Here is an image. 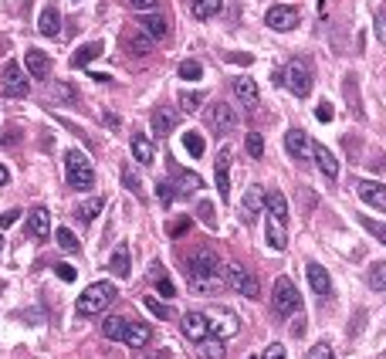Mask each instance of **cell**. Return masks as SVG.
<instances>
[{
  "label": "cell",
  "mask_w": 386,
  "mask_h": 359,
  "mask_svg": "<svg viewBox=\"0 0 386 359\" xmlns=\"http://www.w3.org/2000/svg\"><path fill=\"white\" fill-rule=\"evenodd\" d=\"M156 288L163 292V298H173V295H177V288H173V282H170V278H166L163 271L156 275Z\"/></svg>",
  "instance_id": "bcb514c9"
},
{
  "label": "cell",
  "mask_w": 386,
  "mask_h": 359,
  "mask_svg": "<svg viewBox=\"0 0 386 359\" xmlns=\"http://www.w3.org/2000/svg\"><path fill=\"white\" fill-rule=\"evenodd\" d=\"M200 217H204L207 228H217V221H214V207L207 204V200H200Z\"/></svg>",
  "instance_id": "f5cc1de1"
},
{
  "label": "cell",
  "mask_w": 386,
  "mask_h": 359,
  "mask_svg": "<svg viewBox=\"0 0 386 359\" xmlns=\"http://www.w3.org/2000/svg\"><path fill=\"white\" fill-rule=\"evenodd\" d=\"M173 126H177V112L159 105V109L153 112V132H156V136H170V132H173Z\"/></svg>",
  "instance_id": "4316f807"
},
{
  "label": "cell",
  "mask_w": 386,
  "mask_h": 359,
  "mask_svg": "<svg viewBox=\"0 0 386 359\" xmlns=\"http://www.w3.org/2000/svg\"><path fill=\"white\" fill-rule=\"evenodd\" d=\"M102 210H105V200H102V197H92V200H85V204L75 207V217L81 221V224H92Z\"/></svg>",
  "instance_id": "f546056e"
},
{
  "label": "cell",
  "mask_w": 386,
  "mask_h": 359,
  "mask_svg": "<svg viewBox=\"0 0 386 359\" xmlns=\"http://www.w3.org/2000/svg\"><path fill=\"white\" fill-rule=\"evenodd\" d=\"M132 156H136V163H143V166H150V163L156 159V146L143 136V132L132 136Z\"/></svg>",
  "instance_id": "cb8c5ba5"
},
{
  "label": "cell",
  "mask_w": 386,
  "mask_h": 359,
  "mask_svg": "<svg viewBox=\"0 0 386 359\" xmlns=\"http://www.w3.org/2000/svg\"><path fill=\"white\" fill-rule=\"evenodd\" d=\"M143 305L150 308V312H153L156 319H170V308H166V305H159V302H156L153 295H146V298H143Z\"/></svg>",
  "instance_id": "f6af8a7d"
},
{
  "label": "cell",
  "mask_w": 386,
  "mask_h": 359,
  "mask_svg": "<svg viewBox=\"0 0 386 359\" xmlns=\"http://www.w3.org/2000/svg\"><path fill=\"white\" fill-rule=\"evenodd\" d=\"M129 7L139 10V14H153L156 7H159V0H129Z\"/></svg>",
  "instance_id": "c3c4849f"
},
{
  "label": "cell",
  "mask_w": 386,
  "mask_h": 359,
  "mask_svg": "<svg viewBox=\"0 0 386 359\" xmlns=\"http://www.w3.org/2000/svg\"><path fill=\"white\" fill-rule=\"evenodd\" d=\"M210 319V333L217 329V339H224V335H237L241 329V322H237V315L234 312H224V308H217L214 315H207Z\"/></svg>",
  "instance_id": "9a60e30c"
},
{
  "label": "cell",
  "mask_w": 386,
  "mask_h": 359,
  "mask_svg": "<svg viewBox=\"0 0 386 359\" xmlns=\"http://www.w3.org/2000/svg\"><path fill=\"white\" fill-rule=\"evenodd\" d=\"M237 122H241V115H237L234 105H227V102L207 105V126H210L214 136H227V132H234Z\"/></svg>",
  "instance_id": "5b68a950"
},
{
  "label": "cell",
  "mask_w": 386,
  "mask_h": 359,
  "mask_svg": "<svg viewBox=\"0 0 386 359\" xmlns=\"http://www.w3.org/2000/svg\"><path fill=\"white\" fill-rule=\"evenodd\" d=\"M17 221V210H7V214H0V228H10Z\"/></svg>",
  "instance_id": "9f6ffc18"
},
{
  "label": "cell",
  "mask_w": 386,
  "mask_h": 359,
  "mask_svg": "<svg viewBox=\"0 0 386 359\" xmlns=\"http://www.w3.org/2000/svg\"><path fill=\"white\" fill-rule=\"evenodd\" d=\"M224 285L231 288L234 295H244V298H257V278L241 268V264H224Z\"/></svg>",
  "instance_id": "8992f818"
},
{
  "label": "cell",
  "mask_w": 386,
  "mask_h": 359,
  "mask_svg": "<svg viewBox=\"0 0 386 359\" xmlns=\"http://www.w3.org/2000/svg\"><path fill=\"white\" fill-rule=\"evenodd\" d=\"M183 150L193 156V159H200L207 150V143H204V136L200 132H183Z\"/></svg>",
  "instance_id": "e575fe53"
},
{
  "label": "cell",
  "mask_w": 386,
  "mask_h": 359,
  "mask_svg": "<svg viewBox=\"0 0 386 359\" xmlns=\"http://www.w3.org/2000/svg\"><path fill=\"white\" fill-rule=\"evenodd\" d=\"M200 105H204V95H200V92H180L183 112H200Z\"/></svg>",
  "instance_id": "f35d334b"
},
{
  "label": "cell",
  "mask_w": 386,
  "mask_h": 359,
  "mask_svg": "<svg viewBox=\"0 0 386 359\" xmlns=\"http://www.w3.org/2000/svg\"><path fill=\"white\" fill-rule=\"evenodd\" d=\"M305 359H335V349L329 342H315L309 353H305Z\"/></svg>",
  "instance_id": "b9f144b4"
},
{
  "label": "cell",
  "mask_w": 386,
  "mask_h": 359,
  "mask_svg": "<svg viewBox=\"0 0 386 359\" xmlns=\"http://www.w3.org/2000/svg\"><path fill=\"white\" fill-rule=\"evenodd\" d=\"M0 251H3V234H0Z\"/></svg>",
  "instance_id": "be15d7a7"
},
{
  "label": "cell",
  "mask_w": 386,
  "mask_h": 359,
  "mask_svg": "<svg viewBox=\"0 0 386 359\" xmlns=\"http://www.w3.org/2000/svg\"><path fill=\"white\" fill-rule=\"evenodd\" d=\"M264 237H268V248H271V251H282L284 244H288V234H284V224H278V221H271V217H268V231H264Z\"/></svg>",
  "instance_id": "d6a6232c"
},
{
  "label": "cell",
  "mask_w": 386,
  "mask_h": 359,
  "mask_svg": "<svg viewBox=\"0 0 386 359\" xmlns=\"http://www.w3.org/2000/svg\"><path fill=\"white\" fill-rule=\"evenodd\" d=\"M65 177H68V186H75V190H92V186H95L92 159L81 153V150H68V153H65Z\"/></svg>",
  "instance_id": "7a4b0ae2"
},
{
  "label": "cell",
  "mask_w": 386,
  "mask_h": 359,
  "mask_svg": "<svg viewBox=\"0 0 386 359\" xmlns=\"http://www.w3.org/2000/svg\"><path fill=\"white\" fill-rule=\"evenodd\" d=\"M271 308H275L282 319L302 308V295H298V288L291 285V278H275V288H271Z\"/></svg>",
  "instance_id": "277c9868"
},
{
  "label": "cell",
  "mask_w": 386,
  "mask_h": 359,
  "mask_svg": "<svg viewBox=\"0 0 386 359\" xmlns=\"http://www.w3.org/2000/svg\"><path fill=\"white\" fill-rule=\"evenodd\" d=\"M315 115H319V122H329V119H332V109H329V102L319 105V112H315Z\"/></svg>",
  "instance_id": "11a10c76"
},
{
  "label": "cell",
  "mask_w": 386,
  "mask_h": 359,
  "mask_svg": "<svg viewBox=\"0 0 386 359\" xmlns=\"http://www.w3.org/2000/svg\"><path fill=\"white\" fill-rule=\"evenodd\" d=\"M27 234L38 237V241H45V237L51 234V214H48L45 207H34V210L27 214Z\"/></svg>",
  "instance_id": "5bb4252c"
},
{
  "label": "cell",
  "mask_w": 386,
  "mask_h": 359,
  "mask_svg": "<svg viewBox=\"0 0 386 359\" xmlns=\"http://www.w3.org/2000/svg\"><path fill=\"white\" fill-rule=\"evenodd\" d=\"M159 197H163V204H170V200H173V190H170V183H159Z\"/></svg>",
  "instance_id": "6f0895ef"
},
{
  "label": "cell",
  "mask_w": 386,
  "mask_h": 359,
  "mask_svg": "<svg viewBox=\"0 0 386 359\" xmlns=\"http://www.w3.org/2000/svg\"><path fill=\"white\" fill-rule=\"evenodd\" d=\"M360 224L366 228V231L373 234L380 244H386V224H376V221H369V217H360Z\"/></svg>",
  "instance_id": "7bdbcfd3"
},
{
  "label": "cell",
  "mask_w": 386,
  "mask_h": 359,
  "mask_svg": "<svg viewBox=\"0 0 386 359\" xmlns=\"http://www.w3.org/2000/svg\"><path fill=\"white\" fill-rule=\"evenodd\" d=\"M204 75V68H200V61H193V58H186L180 65V78H186V81H197V78Z\"/></svg>",
  "instance_id": "ab89813d"
},
{
  "label": "cell",
  "mask_w": 386,
  "mask_h": 359,
  "mask_svg": "<svg viewBox=\"0 0 386 359\" xmlns=\"http://www.w3.org/2000/svg\"><path fill=\"white\" fill-rule=\"evenodd\" d=\"M275 81H278V85L284 81V85H288V88H291V92L298 95V99H305V95L312 92L309 65H305L302 58H291V61L284 65V72H278V75H275Z\"/></svg>",
  "instance_id": "3957f363"
},
{
  "label": "cell",
  "mask_w": 386,
  "mask_h": 359,
  "mask_svg": "<svg viewBox=\"0 0 386 359\" xmlns=\"http://www.w3.org/2000/svg\"><path fill=\"white\" fill-rule=\"evenodd\" d=\"M126 322H129V319H119V315L105 319V322H102V335H105V339H112V342H122V335H126Z\"/></svg>",
  "instance_id": "836d02e7"
},
{
  "label": "cell",
  "mask_w": 386,
  "mask_h": 359,
  "mask_svg": "<svg viewBox=\"0 0 386 359\" xmlns=\"http://www.w3.org/2000/svg\"><path fill=\"white\" fill-rule=\"evenodd\" d=\"M190 288L197 292V295H220L227 285H224V268H220V275H204V278H190Z\"/></svg>",
  "instance_id": "44dd1931"
},
{
  "label": "cell",
  "mask_w": 386,
  "mask_h": 359,
  "mask_svg": "<svg viewBox=\"0 0 386 359\" xmlns=\"http://www.w3.org/2000/svg\"><path fill=\"white\" fill-rule=\"evenodd\" d=\"M108 271L115 275V278H129L132 275V257H129V244H119L112 257H108Z\"/></svg>",
  "instance_id": "ffe728a7"
},
{
  "label": "cell",
  "mask_w": 386,
  "mask_h": 359,
  "mask_svg": "<svg viewBox=\"0 0 386 359\" xmlns=\"http://www.w3.org/2000/svg\"><path fill=\"white\" fill-rule=\"evenodd\" d=\"M220 261H217V255L210 251V248H197V251H190V257H186V275L190 278H204V275H220Z\"/></svg>",
  "instance_id": "ba28073f"
},
{
  "label": "cell",
  "mask_w": 386,
  "mask_h": 359,
  "mask_svg": "<svg viewBox=\"0 0 386 359\" xmlns=\"http://www.w3.org/2000/svg\"><path fill=\"white\" fill-rule=\"evenodd\" d=\"M376 38H380V45H386V10L376 14Z\"/></svg>",
  "instance_id": "db71d44e"
},
{
  "label": "cell",
  "mask_w": 386,
  "mask_h": 359,
  "mask_svg": "<svg viewBox=\"0 0 386 359\" xmlns=\"http://www.w3.org/2000/svg\"><path fill=\"white\" fill-rule=\"evenodd\" d=\"M54 275H58L61 282H75V268H72V264H54Z\"/></svg>",
  "instance_id": "f907efd6"
},
{
  "label": "cell",
  "mask_w": 386,
  "mask_h": 359,
  "mask_svg": "<svg viewBox=\"0 0 386 359\" xmlns=\"http://www.w3.org/2000/svg\"><path fill=\"white\" fill-rule=\"evenodd\" d=\"M180 190L183 193H190V190H197V186H204V183H200V177H197V173H180Z\"/></svg>",
  "instance_id": "681fc988"
},
{
  "label": "cell",
  "mask_w": 386,
  "mask_h": 359,
  "mask_svg": "<svg viewBox=\"0 0 386 359\" xmlns=\"http://www.w3.org/2000/svg\"><path fill=\"white\" fill-rule=\"evenodd\" d=\"M264 207V193H261V186H251L248 193H244V214L251 217V214H257Z\"/></svg>",
  "instance_id": "d590c367"
},
{
  "label": "cell",
  "mask_w": 386,
  "mask_h": 359,
  "mask_svg": "<svg viewBox=\"0 0 386 359\" xmlns=\"http://www.w3.org/2000/svg\"><path fill=\"white\" fill-rule=\"evenodd\" d=\"M38 31H41L45 38H58V34H61V14H58V7H45V10H41Z\"/></svg>",
  "instance_id": "603a6c76"
},
{
  "label": "cell",
  "mask_w": 386,
  "mask_h": 359,
  "mask_svg": "<svg viewBox=\"0 0 386 359\" xmlns=\"http://www.w3.org/2000/svg\"><path fill=\"white\" fill-rule=\"evenodd\" d=\"M186 228H190L186 221H180V224H170V234H183V231H186Z\"/></svg>",
  "instance_id": "680465c9"
},
{
  "label": "cell",
  "mask_w": 386,
  "mask_h": 359,
  "mask_svg": "<svg viewBox=\"0 0 386 359\" xmlns=\"http://www.w3.org/2000/svg\"><path fill=\"white\" fill-rule=\"evenodd\" d=\"M284 150H288L291 159H309V153H312L309 136H305L302 129H288V132H284Z\"/></svg>",
  "instance_id": "4fadbf2b"
},
{
  "label": "cell",
  "mask_w": 386,
  "mask_h": 359,
  "mask_svg": "<svg viewBox=\"0 0 386 359\" xmlns=\"http://www.w3.org/2000/svg\"><path fill=\"white\" fill-rule=\"evenodd\" d=\"M264 359H288V353H284L282 342H271V346L264 349Z\"/></svg>",
  "instance_id": "816d5d0a"
},
{
  "label": "cell",
  "mask_w": 386,
  "mask_h": 359,
  "mask_svg": "<svg viewBox=\"0 0 386 359\" xmlns=\"http://www.w3.org/2000/svg\"><path fill=\"white\" fill-rule=\"evenodd\" d=\"M24 68L31 78H48V72H51V58L45 51H38V48H31V51H24Z\"/></svg>",
  "instance_id": "ac0fdd59"
},
{
  "label": "cell",
  "mask_w": 386,
  "mask_h": 359,
  "mask_svg": "<svg viewBox=\"0 0 386 359\" xmlns=\"http://www.w3.org/2000/svg\"><path fill=\"white\" fill-rule=\"evenodd\" d=\"M7 180H10V173H7V166H0V186H3Z\"/></svg>",
  "instance_id": "94428289"
},
{
  "label": "cell",
  "mask_w": 386,
  "mask_h": 359,
  "mask_svg": "<svg viewBox=\"0 0 386 359\" xmlns=\"http://www.w3.org/2000/svg\"><path fill=\"white\" fill-rule=\"evenodd\" d=\"M312 156H315V163H319V170L325 173L329 180L339 177V159L332 156L329 146H322V143H312Z\"/></svg>",
  "instance_id": "d6986e66"
},
{
  "label": "cell",
  "mask_w": 386,
  "mask_h": 359,
  "mask_svg": "<svg viewBox=\"0 0 386 359\" xmlns=\"http://www.w3.org/2000/svg\"><path fill=\"white\" fill-rule=\"evenodd\" d=\"M146 359H170V353H153V356H146Z\"/></svg>",
  "instance_id": "6125c7cd"
},
{
  "label": "cell",
  "mask_w": 386,
  "mask_h": 359,
  "mask_svg": "<svg viewBox=\"0 0 386 359\" xmlns=\"http://www.w3.org/2000/svg\"><path fill=\"white\" fill-rule=\"evenodd\" d=\"M369 288L373 292H386V261H376L369 268Z\"/></svg>",
  "instance_id": "8d00e7d4"
},
{
  "label": "cell",
  "mask_w": 386,
  "mask_h": 359,
  "mask_svg": "<svg viewBox=\"0 0 386 359\" xmlns=\"http://www.w3.org/2000/svg\"><path fill=\"white\" fill-rule=\"evenodd\" d=\"M180 329L190 342H200V339L210 335V319H207V312H186L183 322H180Z\"/></svg>",
  "instance_id": "30bf717a"
},
{
  "label": "cell",
  "mask_w": 386,
  "mask_h": 359,
  "mask_svg": "<svg viewBox=\"0 0 386 359\" xmlns=\"http://www.w3.org/2000/svg\"><path fill=\"white\" fill-rule=\"evenodd\" d=\"M122 180H126V186L129 190H132V193H136V197H143V183H139V177H136V173H132V170H122Z\"/></svg>",
  "instance_id": "7dc6e473"
},
{
  "label": "cell",
  "mask_w": 386,
  "mask_h": 359,
  "mask_svg": "<svg viewBox=\"0 0 386 359\" xmlns=\"http://www.w3.org/2000/svg\"><path fill=\"white\" fill-rule=\"evenodd\" d=\"M214 170H217V193L227 200V197H231V150H227V146L217 153Z\"/></svg>",
  "instance_id": "7c38bea8"
},
{
  "label": "cell",
  "mask_w": 386,
  "mask_h": 359,
  "mask_svg": "<svg viewBox=\"0 0 386 359\" xmlns=\"http://www.w3.org/2000/svg\"><path fill=\"white\" fill-rule=\"evenodd\" d=\"M244 146H248V153L255 156V159H261V156H264V139H261V132H248Z\"/></svg>",
  "instance_id": "60d3db41"
},
{
  "label": "cell",
  "mask_w": 386,
  "mask_h": 359,
  "mask_svg": "<svg viewBox=\"0 0 386 359\" xmlns=\"http://www.w3.org/2000/svg\"><path fill=\"white\" fill-rule=\"evenodd\" d=\"M112 298H115V285H112V282H95V285H88V288L78 295L75 312L81 315V319L102 315L105 308L112 305Z\"/></svg>",
  "instance_id": "6da1fadb"
},
{
  "label": "cell",
  "mask_w": 386,
  "mask_h": 359,
  "mask_svg": "<svg viewBox=\"0 0 386 359\" xmlns=\"http://www.w3.org/2000/svg\"><path fill=\"white\" fill-rule=\"evenodd\" d=\"M102 54V41H88V45H81L75 54H72V68H85L88 61H95Z\"/></svg>",
  "instance_id": "f1b7e54d"
},
{
  "label": "cell",
  "mask_w": 386,
  "mask_h": 359,
  "mask_svg": "<svg viewBox=\"0 0 386 359\" xmlns=\"http://www.w3.org/2000/svg\"><path fill=\"white\" fill-rule=\"evenodd\" d=\"M0 92H3L7 99H24L27 92H31V85H27V78H24V68H21L17 61H7V65H3Z\"/></svg>",
  "instance_id": "52a82bcc"
},
{
  "label": "cell",
  "mask_w": 386,
  "mask_h": 359,
  "mask_svg": "<svg viewBox=\"0 0 386 359\" xmlns=\"http://www.w3.org/2000/svg\"><path fill=\"white\" fill-rule=\"evenodd\" d=\"M224 339H217V335H207L197 342V359H224Z\"/></svg>",
  "instance_id": "d4e9b609"
},
{
  "label": "cell",
  "mask_w": 386,
  "mask_h": 359,
  "mask_svg": "<svg viewBox=\"0 0 386 359\" xmlns=\"http://www.w3.org/2000/svg\"><path fill=\"white\" fill-rule=\"evenodd\" d=\"M54 237H58V248H61V251H68V255H75L78 251V237L68 231V228H58Z\"/></svg>",
  "instance_id": "74e56055"
},
{
  "label": "cell",
  "mask_w": 386,
  "mask_h": 359,
  "mask_svg": "<svg viewBox=\"0 0 386 359\" xmlns=\"http://www.w3.org/2000/svg\"><path fill=\"white\" fill-rule=\"evenodd\" d=\"M356 193H360L362 204H373V207L386 204V183H376V180H360V183H356Z\"/></svg>",
  "instance_id": "e0dca14e"
},
{
  "label": "cell",
  "mask_w": 386,
  "mask_h": 359,
  "mask_svg": "<svg viewBox=\"0 0 386 359\" xmlns=\"http://www.w3.org/2000/svg\"><path fill=\"white\" fill-rule=\"evenodd\" d=\"M234 99H237L241 105H255L257 102L255 78H234Z\"/></svg>",
  "instance_id": "484cf974"
},
{
  "label": "cell",
  "mask_w": 386,
  "mask_h": 359,
  "mask_svg": "<svg viewBox=\"0 0 386 359\" xmlns=\"http://www.w3.org/2000/svg\"><path fill=\"white\" fill-rule=\"evenodd\" d=\"M193 17L197 21H210V17H217L220 10H224V0H193Z\"/></svg>",
  "instance_id": "4dcf8cb0"
},
{
  "label": "cell",
  "mask_w": 386,
  "mask_h": 359,
  "mask_svg": "<svg viewBox=\"0 0 386 359\" xmlns=\"http://www.w3.org/2000/svg\"><path fill=\"white\" fill-rule=\"evenodd\" d=\"M136 27H139V31H143V34H146V38H150V41H163V38H166V34H170V24H166V17H163V14H139V21H136Z\"/></svg>",
  "instance_id": "8fae6325"
},
{
  "label": "cell",
  "mask_w": 386,
  "mask_h": 359,
  "mask_svg": "<svg viewBox=\"0 0 386 359\" xmlns=\"http://www.w3.org/2000/svg\"><path fill=\"white\" fill-rule=\"evenodd\" d=\"M305 275H309L312 292H315L319 298H329V295H332V278H329V271H325L322 264H315V261H312L309 268H305Z\"/></svg>",
  "instance_id": "2e32d148"
},
{
  "label": "cell",
  "mask_w": 386,
  "mask_h": 359,
  "mask_svg": "<svg viewBox=\"0 0 386 359\" xmlns=\"http://www.w3.org/2000/svg\"><path fill=\"white\" fill-rule=\"evenodd\" d=\"M126 48L132 54H139V58H143V54L153 51V41H150V38H146V34L136 27V31H129V34H126Z\"/></svg>",
  "instance_id": "1f68e13d"
},
{
  "label": "cell",
  "mask_w": 386,
  "mask_h": 359,
  "mask_svg": "<svg viewBox=\"0 0 386 359\" xmlns=\"http://www.w3.org/2000/svg\"><path fill=\"white\" fill-rule=\"evenodd\" d=\"M264 24L271 31H295L298 27V10L288 7V3H275L268 14H264Z\"/></svg>",
  "instance_id": "9c48e42d"
},
{
  "label": "cell",
  "mask_w": 386,
  "mask_h": 359,
  "mask_svg": "<svg viewBox=\"0 0 386 359\" xmlns=\"http://www.w3.org/2000/svg\"><path fill=\"white\" fill-rule=\"evenodd\" d=\"M10 143H17V132H10V136H0V146H10Z\"/></svg>",
  "instance_id": "91938a15"
},
{
  "label": "cell",
  "mask_w": 386,
  "mask_h": 359,
  "mask_svg": "<svg viewBox=\"0 0 386 359\" xmlns=\"http://www.w3.org/2000/svg\"><path fill=\"white\" fill-rule=\"evenodd\" d=\"M48 95H51V99H61V102H72V99H75V88H68V85H51Z\"/></svg>",
  "instance_id": "ee69618b"
},
{
  "label": "cell",
  "mask_w": 386,
  "mask_h": 359,
  "mask_svg": "<svg viewBox=\"0 0 386 359\" xmlns=\"http://www.w3.org/2000/svg\"><path fill=\"white\" fill-rule=\"evenodd\" d=\"M150 339H153L150 326H143V322H126V335H122V342H126L129 349H143Z\"/></svg>",
  "instance_id": "7402d4cb"
},
{
  "label": "cell",
  "mask_w": 386,
  "mask_h": 359,
  "mask_svg": "<svg viewBox=\"0 0 386 359\" xmlns=\"http://www.w3.org/2000/svg\"><path fill=\"white\" fill-rule=\"evenodd\" d=\"M264 207H268V217H271V221H278V224L288 221V200H284L282 193H264Z\"/></svg>",
  "instance_id": "83f0119b"
}]
</instances>
